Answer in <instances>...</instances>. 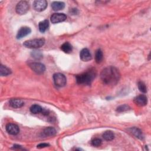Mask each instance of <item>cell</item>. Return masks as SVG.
I'll list each match as a JSON object with an SVG mask.
<instances>
[{
  "instance_id": "10",
  "label": "cell",
  "mask_w": 151,
  "mask_h": 151,
  "mask_svg": "<svg viewBox=\"0 0 151 151\" xmlns=\"http://www.w3.org/2000/svg\"><path fill=\"white\" fill-rule=\"evenodd\" d=\"M134 102L139 106H144L147 104V99L145 95L140 94L134 98Z\"/></svg>"
},
{
  "instance_id": "9",
  "label": "cell",
  "mask_w": 151,
  "mask_h": 151,
  "mask_svg": "<svg viewBox=\"0 0 151 151\" xmlns=\"http://www.w3.org/2000/svg\"><path fill=\"white\" fill-rule=\"evenodd\" d=\"M6 130L8 133L12 135H16L19 132L18 126L14 123H8L6 126Z\"/></svg>"
},
{
  "instance_id": "4",
  "label": "cell",
  "mask_w": 151,
  "mask_h": 151,
  "mask_svg": "<svg viewBox=\"0 0 151 151\" xmlns=\"http://www.w3.org/2000/svg\"><path fill=\"white\" fill-rule=\"evenodd\" d=\"M53 80L54 84L58 87H63L66 84V77L61 73H55L53 75Z\"/></svg>"
},
{
  "instance_id": "5",
  "label": "cell",
  "mask_w": 151,
  "mask_h": 151,
  "mask_svg": "<svg viewBox=\"0 0 151 151\" xmlns=\"http://www.w3.org/2000/svg\"><path fill=\"white\" fill-rule=\"evenodd\" d=\"M29 9V4L25 1H19L16 6V12L19 15H24L27 12Z\"/></svg>"
},
{
  "instance_id": "13",
  "label": "cell",
  "mask_w": 151,
  "mask_h": 151,
  "mask_svg": "<svg viewBox=\"0 0 151 151\" xmlns=\"http://www.w3.org/2000/svg\"><path fill=\"white\" fill-rule=\"evenodd\" d=\"M9 105L13 108H19L24 106V103L22 100L18 99H12L9 101Z\"/></svg>"
},
{
  "instance_id": "22",
  "label": "cell",
  "mask_w": 151,
  "mask_h": 151,
  "mask_svg": "<svg viewBox=\"0 0 151 151\" xmlns=\"http://www.w3.org/2000/svg\"><path fill=\"white\" fill-rule=\"evenodd\" d=\"M103 58V52L100 49H98L96 51L95 54V60L97 63H100Z\"/></svg>"
},
{
  "instance_id": "27",
  "label": "cell",
  "mask_w": 151,
  "mask_h": 151,
  "mask_svg": "<svg viewBox=\"0 0 151 151\" xmlns=\"http://www.w3.org/2000/svg\"><path fill=\"white\" fill-rule=\"evenodd\" d=\"M50 145L48 144V143H40L38 145H37V148H39V149H41V148H44V147H48Z\"/></svg>"
},
{
  "instance_id": "18",
  "label": "cell",
  "mask_w": 151,
  "mask_h": 151,
  "mask_svg": "<svg viewBox=\"0 0 151 151\" xmlns=\"http://www.w3.org/2000/svg\"><path fill=\"white\" fill-rule=\"evenodd\" d=\"M61 49L65 53H70L72 51L73 47H72V45L69 42H67L64 43L61 46Z\"/></svg>"
},
{
  "instance_id": "15",
  "label": "cell",
  "mask_w": 151,
  "mask_h": 151,
  "mask_svg": "<svg viewBox=\"0 0 151 151\" xmlns=\"http://www.w3.org/2000/svg\"><path fill=\"white\" fill-rule=\"evenodd\" d=\"M65 7V4L60 1H54L51 4V8L54 11L62 10Z\"/></svg>"
},
{
  "instance_id": "3",
  "label": "cell",
  "mask_w": 151,
  "mask_h": 151,
  "mask_svg": "<svg viewBox=\"0 0 151 151\" xmlns=\"http://www.w3.org/2000/svg\"><path fill=\"white\" fill-rule=\"evenodd\" d=\"M45 44V40L43 38H36L25 41L23 45L29 48H38Z\"/></svg>"
},
{
  "instance_id": "16",
  "label": "cell",
  "mask_w": 151,
  "mask_h": 151,
  "mask_svg": "<svg viewBox=\"0 0 151 151\" xmlns=\"http://www.w3.org/2000/svg\"><path fill=\"white\" fill-rule=\"evenodd\" d=\"M56 134V130L54 127H48L44 129L42 131V134L47 137V136H52Z\"/></svg>"
},
{
  "instance_id": "25",
  "label": "cell",
  "mask_w": 151,
  "mask_h": 151,
  "mask_svg": "<svg viewBox=\"0 0 151 151\" xmlns=\"http://www.w3.org/2000/svg\"><path fill=\"white\" fill-rule=\"evenodd\" d=\"M31 54L34 58H35V59H37V60H39L42 57V55L41 52L39 51L35 50L32 52Z\"/></svg>"
},
{
  "instance_id": "20",
  "label": "cell",
  "mask_w": 151,
  "mask_h": 151,
  "mask_svg": "<svg viewBox=\"0 0 151 151\" xmlns=\"http://www.w3.org/2000/svg\"><path fill=\"white\" fill-rule=\"evenodd\" d=\"M103 137L107 141H110L114 139V134L111 131H106L103 134Z\"/></svg>"
},
{
  "instance_id": "24",
  "label": "cell",
  "mask_w": 151,
  "mask_h": 151,
  "mask_svg": "<svg viewBox=\"0 0 151 151\" xmlns=\"http://www.w3.org/2000/svg\"><path fill=\"white\" fill-rule=\"evenodd\" d=\"M130 107L126 104H123V105H121L120 106H119L117 109L116 111L118 112H123V111H127L129 110H130Z\"/></svg>"
},
{
  "instance_id": "14",
  "label": "cell",
  "mask_w": 151,
  "mask_h": 151,
  "mask_svg": "<svg viewBox=\"0 0 151 151\" xmlns=\"http://www.w3.org/2000/svg\"><path fill=\"white\" fill-rule=\"evenodd\" d=\"M129 130L130 131V132H131L136 137L142 140L144 137L143 134L142 133V132L138 128L133 127H131L129 129Z\"/></svg>"
},
{
  "instance_id": "7",
  "label": "cell",
  "mask_w": 151,
  "mask_h": 151,
  "mask_svg": "<svg viewBox=\"0 0 151 151\" xmlns=\"http://www.w3.org/2000/svg\"><path fill=\"white\" fill-rule=\"evenodd\" d=\"M47 6V2L45 0H36L33 2L34 9L38 12L45 9Z\"/></svg>"
},
{
  "instance_id": "19",
  "label": "cell",
  "mask_w": 151,
  "mask_h": 151,
  "mask_svg": "<svg viewBox=\"0 0 151 151\" xmlns=\"http://www.w3.org/2000/svg\"><path fill=\"white\" fill-rule=\"evenodd\" d=\"M11 74V70L5 65H1L0 67V74L1 76H6Z\"/></svg>"
},
{
  "instance_id": "6",
  "label": "cell",
  "mask_w": 151,
  "mask_h": 151,
  "mask_svg": "<svg viewBox=\"0 0 151 151\" xmlns=\"http://www.w3.org/2000/svg\"><path fill=\"white\" fill-rule=\"evenodd\" d=\"M29 66L32 69V70H33L37 74H42L45 70V65L40 63H37V62L31 63H29Z\"/></svg>"
},
{
  "instance_id": "26",
  "label": "cell",
  "mask_w": 151,
  "mask_h": 151,
  "mask_svg": "<svg viewBox=\"0 0 151 151\" xmlns=\"http://www.w3.org/2000/svg\"><path fill=\"white\" fill-rule=\"evenodd\" d=\"M101 140L99 138H96L91 141V144L94 146H99L101 144Z\"/></svg>"
},
{
  "instance_id": "1",
  "label": "cell",
  "mask_w": 151,
  "mask_h": 151,
  "mask_svg": "<svg viewBox=\"0 0 151 151\" xmlns=\"http://www.w3.org/2000/svg\"><path fill=\"white\" fill-rule=\"evenodd\" d=\"M100 78L104 84L114 86L118 83L120 78V74L116 67L109 66L104 68L101 71Z\"/></svg>"
},
{
  "instance_id": "2",
  "label": "cell",
  "mask_w": 151,
  "mask_h": 151,
  "mask_svg": "<svg viewBox=\"0 0 151 151\" xmlns=\"http://www.w3.org/2000/svg\"><path fill=\"white\" fill-rule=\"evenodd\" d=\"M96 71L94 69L90 68L84 73L76 76V81L78 84L90 85L96 77Z\"/></svg>"
},
{
  "instance_id": "11",
  "label": "cell",
  "mask_w": 151,
  "mask_h": 151,
  "mask_svg": "<svg viewBox=\"0 0 151 151\" xmlns=\"http://www.w3.org/2000/svg\"><path fill=\"white\" fill-rule=\"evenodd\" d=\"M80 59L85 62L91 60L92 57L90 52V51L87 48H83L80 52Z\"/></svg>"
},
{
  "instance_id": "12",
  "label": "cell",
  "mask_w": 151,
  "mask_h": 151,
  "mask_svg": "<svg viewBox=\"0 0 151 151\" xmlns=\"http://www.w3.org/2000/svg\"><path fill=\"white\" fill-rule=\"evenodd\" d=\"M31 32V29L29 27H21L19 31H18L17 35V39H21L27 35L29 34Z\"/></svg>"
},
{
  "instance_id": "8",
  "label": "cell",
  "mask_w": 151,
  "mask_h": 151,
  "mask_svg": "<svg viewBox=\"0 0 151 151\" xmlns=\"http://www.w3.org/2000/svg\"><path fill=\"white\" fill-rule=\"evenodd\" d=\"M66 18V15L63 13H54L51 16V21L53 24H56L65 21Z\"/></svg>"
},
{
  "instance_id": "17",
  "label": "cell",
  "mask_w": 151,
  "mask_h": 151,
  "mask_svg": "<svg viewBox=\"0 0 151 151\" xmlns=\"http://www.w3.org/2000/svg\"><path fill=\"white\" fill-rule=\"evenodd\" d=\"M49 27V21L47 19L43 20L39 22L38 28L39 30L41 32H44Z\"/></svg>"
},
{
  "instance_id": "21",
  "label": "cell",
  "mask_w": 151,
  "mask_h": 151,
  "mask_svg": "<svg viewBox=\"0 0 151 151\" xmlns=\"http://www.w3.org/2000/svg\"><path fill=\"white\" fill-rule=\"evenodd\" d=\"M43 110V108L38 104H34L30 107V111L32 113L37 114L41 113Z\"/></svg>"
},
{
  "instance_id": "23",
  "label": "cell",
  "mask_w": 151,
  "mask_h": 151,
  "mask_svg": "<svg viewBox=\"0 0 151 151\" xmlns=\"http://www.w3.org/2000/svg\"><path fill=\"white\" fill-rule=\"evenodd\" d=\"M137 86H138V88H139V90L141 92L144 93L147 92V87H146L145 84L143 82H142V81L138 82Z\"/></svg>"
}]
</instances>
